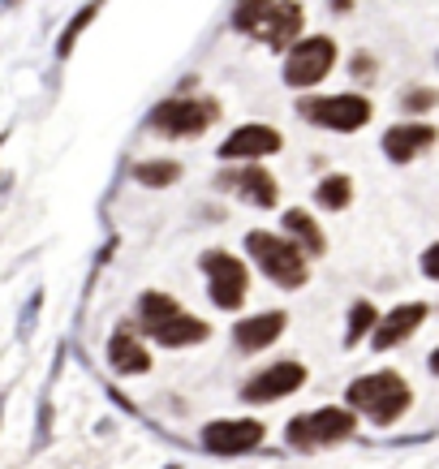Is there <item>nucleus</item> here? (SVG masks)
<instances>
[{
	"instance_id": "nucleus-1",
	"label": "nucleus",
	"mask_w": 439,
	"mask_h": 469,
	"mask_svg": "<svg viewBox=\"0 0 439 469\" xmlns=\"http://www.w3.org/2000/svg\"><path fill=\"white\" fill-rule=\"evenodd\" d=\"M233 26L267 48H284L301 35V5H293V0H237Z\"/></svg>"
},
{
	"instance_id": "nucleus-2",
	"label": "nucleus",
	"mask_w": 439,
	"mask_h": 469,
	"mask_svg": "<svg viewBox=\"0 0 439 469\" xmlns=\"http://www.w3.org/2000/svg\"><path fill=\"white\" fill-rule=\"evenodd\" d=\"M349 405L366 410L371 418H380V422H392V418L409 405V388H405V379L392 371L366 374V379H358V383L349 388Z\"/></svg>"
},
{
	"instance_id": "nucleus-3",
	"label": "nucleus",
	"mask_w": 439,
	"mask_h": 469,
	"mask_svg": "<svg viewBox=\"0 0 439 469\" xmlns=\"http://www.w3.org/2000/svg\"><path fill=\"white\" fill-rule=\"evenodd\" d=\"M246 246H250V255L259 258V267L272 275L276 284H284V289L306 284V258H301V250L293 241H280V237H272V233H250Z\"/></svg>"
},
{
	"instance_id": "nucleus-4",
	"label": "nucleus",
	"mask_w": 439,
	"mask_h": 469,
	"mask_svg": "<svg viewBox=\"0 0 439 469\" xmlns=\"http://www.w3.org/2000/svg\"><path fill=\"white\" fill-rule=\"evenodd\" d=\"M298 113L315 121V125H327V130H340V134H354L371 121V104L362 95H332V99H306Z\"/></svg>"
},
{
	"instance_id": "nucleus-5",
	"label": "nucleus",
	"mask_w": 439,
	"mask_h": 469,
	"mask_svg": "<svg viewBox=\"0 0 439 469\" xmlns=\"http://www.w3.org/2000/svg\"><path fill=\"white\" fill-rule=\"evenodd\" d=\"M332 60H336V43L327 40V35H315V40H301L289 60H284V82L289 86H315V82L332 69Z\"/></svg>"
},
{
	"instance_id": "nucleus-6",
	"label": "nucleus",
	"mask_w": 439,
	"mask_h": 469,
	"mask_svg": "<svg viewBox=\"0 0 439 469\" xmlns=\"http://www.w3.org/2000/svg\"><path fill=\"white\" fill-rule=\"evenodd\" d=\"M211 121H216V104H211V99H168V104L156 108L151 125L164 130V134L185 138V134H202Z\"/></svg>"
},
{
	"instance_id": "nucleus-7",
	"label": "nucleus",
	"mask_w": 439,
	"mask_h": 469,
	"mask_svg": "<svg viewBox=\"0 0 439 469\" xmlns=\"http://www.w3.org/2000/svg\"><path fill=\"white\" fill-rule=\"evenodd\" d=\"M345 435H354V413L319 410L315 418H293L289 444L293 448H310V444H332V439H345Z\"/></svg>"
},
{
	"instance_id": "nucleus-8",
	"label": "nucleus",
	"mask_w": 439,
	"mask_h": 469,
	"mask_svg": "<svg viewBox=\"0 0 439 469\" xmlns=\"http://www.w3.org/2000/svg\"><path fill=\"white\" fill-rule=\"evenodd\" d=\"M202 267L211 275V302H216L220 311H233L241 306V297H246V267H241L233 255H207L202 258Z\"/></svg>"
},
{
	"instance_id": "nucleus-9",
	"label": "nucleus",
	"mask_w": 439,
	"mask_h": 469,
	"mask_svg": "<svg viewBox=\"0 0 439 469\" xmlns=\"http://www.w3.org/2000/svg\"><path fill=\"white\" fill-rule=\"evenodd\" d=\"M263 439V422H211L202 430V444L216 456H237V452L255 448Z\"/></svg>"
},
{
	"instance_id": "nucleus-10",
	"label": "nucleus",
	"mask_w": 439,
	"mask_h": 469,
	"mask_svg": "<svg viewBox=\"0 0 439 469\" xmlns=\"http://www.w3.org/2000/svg\"><path fill=\"white\" fill-rule=\"evenodd\" d=\"M272 151H280V134L272 125H241L220 147L224 159H255V156H272Z\"/></svg>"
},
{
	"instance_id": "nucleus-11",
	"label": "nucleus",
	"mask_w": 439,
	"mask_h": 469,
	"mask_svg": "<svg viewBox=\"0 0 439 469\" xmlns=\"http://www.w3.org/2000/svg\"><path fill=\"white\" fill-rule=\"evenodd\" d=\"M306 383V371H301L298 362H280L272 371L255 374L250 383H246V401H280V396H289L293 388Z\"/></svg>"
},
{
	"instance_id": "nucleus-12",
	"label": "nucleus",
	"mask_w": 439,
	"mask_h": 469,
	"mask_svg": "<svg viewBox=\"0 0 439 469\" xmlns=\"http://www.w3.org/2000/svg\"><path fill=\"white\" fill-rule=\"evenodd\" d=\"M220 181V190H237L241 198H250L255 207H276V198H280V190H276V181L263 173V168H246V173H224V176H216Z\"/></svg>"
},
{
	"instance_id": "nucleus-13",
	"label": "nucleus",
	"mask_w": 439,
	"mask_h": 469,
	"mask_svg": "<svg viewBox=\"0 0 439 469\" xmlns=\"http://www.w3.org/2000/svg\"><path fill=\"white\" fill-rule=\"evenodd\" d=\"M431 142H435V130L431 125H397V130L383 134V151H388V159L400 164V159H414Z\"/></svg>"
},
{
	"instance_id": "nucleus-14",
	"label": "nucleus",
	"mask_w": 439,
	"mask_h": 469,
	"mask_svg": "<svg viewBox=\"0 0 439 469\" xmlns=\"http://www.w3.org/2000/svg\"><path fill=\"white\" fill-rule=\"evenodd\" d=\"M151 336L168 345V349H181V345H194V340H207V323L199 319H190V314H173V319H164L160 328H151Z\"/></svg>"
},
{
	"instance_id": "nucleus-15",
	"label": "nucleus",
	"mask_w": 439,
	"mask_h": 469,
	"mask_svg": "<svg viewBox=\"0 0 439 469\" xmlns=\"http://www.w3.org/2000/svg\"><path fill=\"white\" fill-rule=\"evenodd\" d=\"M422 319H426V306L422 302H409V306H397V311L388 314V323H383L380 332H375V345L380 349H388V345H397L400 336H409L414 328H418Z\"/></svg>"
},
{
	"instance_id": "nucleus-16",
	"label": "nucleus",
	"mask_w": 439,
	"mask_h": 469,
	"mask_svg": "<svg viewBox=\"0 0 439 469\" xmlns=\"http://www.w3.org/2000/svg\"><path fill=\"white\" fill-rule=\"evenodd\" d=\"M284 328V314H259V319H241L237 323V345L241 349H263L272 345Z\"/></svg>"
},
{
	"instance_id": "nucleus-17",
	"label": "nucleus",
	"mask_w": 439,
	"mask_h": 469,
	"mask_svg": "<svg viewBox=\"0 0 439 469\" xmlns=\"http://www.w3.org/2000/svg\"><path fill=\"white\" fill-rule=\"evenodd\" d=\"M108 357H112V371L121 374H142L147 366H151V357L134 345V336L130 332H117L112 336V345H108Z\"/></svg>"
},
{
	"instance_id": "nucleus-18",
	"label": "nucleus",
	"mask_w": 439,
	"mask_h": 469,
	"mask_svg": "<svg viewBox=\"0 0 439 469\" xmlns=\"http://www.w3.org/2000/svg\"><path fill=\"white\" fill-rule=\"evenodd\" d=\"M284 229L298 237V241L306 246V250H310V255H323V233L315 229V220H310L306 212H289V215H284Z\"/></svg>"
},
{
	"instance_id": "nucleus-19",
	"label": "nucleus",
	"mask_w": 439,
	"mask_h": 469,
	"mask_svg": "<svg viewBox=\"0 0 439 469\" xmlns=\"http://www.w3.org/2000/svg\"><path fill=\"white\" fill-rule=\"evenodd\" d=\"M181 176V164H173V159H151V164H139L134 168V181H142V185H173Z\"/></svg>"
},
{
	"instance_id": "nucleus-20",
	"label": "nucleus",
	"mask_w": 439,
	"mask_h": 469,
	"mask_svg": "<svg viewBox=\"0 0 439 469\" xmlns=\"http://www.w3.org/2000/svg\"><path fill=\"white\" fill-rule=\"evenodd\" d=\"M319 203L327 212H340V207L349 203V181H345V176H327L319 185Z\"/></svg>"
},
{
	"instance_id": "nucleus-21",
	"label": "nucleus",
	"mask_w": 439,
	"mask_h": 469,
	"mask_svg": "<svg viewBox=\"0 0 439 469\" xmlns=\"http://www.w3.org/2000/svg\"><path fill=\"white\" fill-rule=\"evenodd\" d=\"M95 14H100V5H86V9H82L78 18L69 22V31H65V35H60V43H57V48H60V57H65V52H69V48H74V40H78L82 31H86V22L95 18Z\"/></svg>"
},
{
	"instance_id": "nucleus-22",
	"label": "nucleus",
	"mask_w": 439,
	"mask_h": 469,
	"mask_svg": "<svg viewBox=\"0 0 439 469\" xmlns=\"http://www.w3.org/2000/svg\"><path fill=\"white\" fill-rule=\"evenodd\" d=\"M371 323H375V306H371V302H358V306H354V323H349V345L362 340V332H366Z\"/></svg>"
},
{
	"instance_id": "nucleus-23",
	"label": "nucleus",
	"mask_w": 439,
	"mask_h": 469,
	"mask_svg": "<svg viewBox=\"0 0 439 469\" xmlns=\"http://www.w3.org/2000/svg\"><path fill=\"white\" fill-rule=\"evenodd\" d=\"M354 74H358V82H371V78H366V74H375V60L358 57V60H354Z\"/></svg>"
},
{
	"instance_id": "nucleus-24",
	"label": "nucleus",
	"mask_w": 439,
	"mask_h": 469,
	"mask_svg": "<svg viewBox=\"0 0 439 469\" xmlns=\"http://www.w3.org/2000/svg\"><path fill=\"white\" fill-rule=\"evenodd\" d=\"M431 104H435L431 91H414V95H409V108H431Z\"/></svg>"
}]
</instances>
